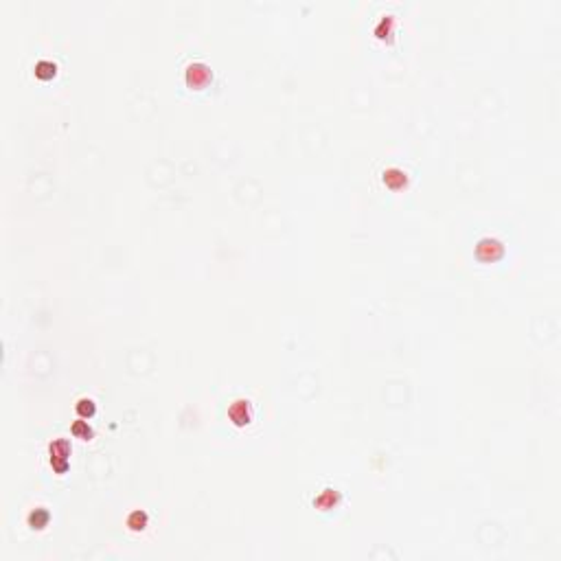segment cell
Wrapping results in <instances>:
<instances>
[{
	"instance_id": "cell-1",
	"label": "cell",
	"mask_w": 561,
	"mask_h": 561,
	"mask_svg": "<svg viewBox=\"0 0 561 561\" xmlns=\"http://www.w3.org/2000/svg\"><path fill=\"white\" fill-rule=\"evenodd\" d=\"M68 452H70V447L64 438L51 443V465L55 467L57 474H64L66 471V456H68Z\"/></svg>"
},
{
	"instance_id": "cell-2",
	"label": "cell",
	"mask_w": 561,
	"mask_h": 561,
	"mask_svg": "<svg viewBox=\"0 0 561 561\" xmlns=\"http://www.w3.org/2000/svg\"><path fill=\"white\" fill-rule=\"evenodd\" d=\"M228 417L233 419L235 426H246V423H250V419H252V408H250V401H246V399H237V401H233V405H230V410H228Z\"/></svg>"
},
{
	"instance_id": "cell-3",
	"label": "cell",
	"mask_w": 561,
	"mask_h": 561,
	"mask_svg": "<svg viewBox=\"0 0 561 561\" xmlns=\"http://www.w3.org/2000/svg\"><path fill=\"white\" fill-rule=\"evenodd\" d=\"M209 77H211V73H209V68H206L204 64H193V66H188V73H187L188 86H202V83H204Z\"/></svg>"
},
{
	"instance_id": "cell-4",
	"label": "cell",
	"mask_w": 561,
	"mask_h": 561,
	"mask_svg": "<svg viewBox=\"0 0 561 561\" xmlns=\"http://www.w3.org/2000/svg\"><path fill=\"white\" fill-rule=\"evenodd\" d=\"M46 522H49V511H44V508H35L29 515V524L33 529H44Z\"/></svg>"
},
{
	"instance_id": "cell-5",
	"label": "cell",
	"mask_w": 561,
	"mask_h": 561,
	"mask_svg": "<svg viewBox=\"0 0 561 561\" xmlns=\"http://www.w3.org/2000/svg\"><path fill=\"white\" fill-rule=\"evenodd\" d=\"M35 75L42 79H51L55 75V64L53 62H37L35 64Z\"/></svg>"
},
{
	"instance_id": "cell-6",
	"label": "cell",
	"mask_w": 561,
	"mask_h": 561,
	"mask_svg": "<svg viewBox=\"0 0 561 561\" xmlns=\"http://www.w3.org/2000/svg\"><path fill=\"white\" fill-rule=\"evenodd\" d=\"M384 180L388 182L390 187H397V185H403V182H405V176L399 171V169H390V171L384 173Z\"/></svg>"
},
{
	"instance_id": "cell-7",
	"label": "cell",
	"mask_w": 561,
	"mask_h": 561,
	"mask_svg": "<svg viewBox=\"0 0 561 561\" xmlns=\"http://www.w3.org/2000/svg\"><path fill=\"white\" fill-rule=\"evenodd\" d=\"M127 524H130L134 531H140V529H145V524H147V515L140 513V511H136V513H132V515H130Z\"/></svg>"
},
{
	"instance_id": "cell-8",
	"label": "cell",
	"mask_w": 561,
	"mask_h": 561,
	"mask_svg": "<svg viewBox=\"0 0 561 561\" xmlns=\"http://www.w3.org/2000/svg\"><path fill=\"white\" fill-rule=\"evenodd\" d=\"M73 434H77V436H81V438H90V436H92V430L88 427L86 421H75V423H73Z\"/></svg>"
},
{
	"instance_id": "cell-9",
	"label": "cell",
	"mask_w": 561,
	"mask_h": 561,
	"mask_svg": "<svg viewBox=\"0 0 561 561\" xmlns=\"http://www.w3.org/2000/svg\"><path fill=\"white\" fill-rule=\"evenodd\" d=\"M77 412H79V414H83V417H90V414L94 412V403H92V399H79V403H77Z\"/></svg>"
}]
</instances>
